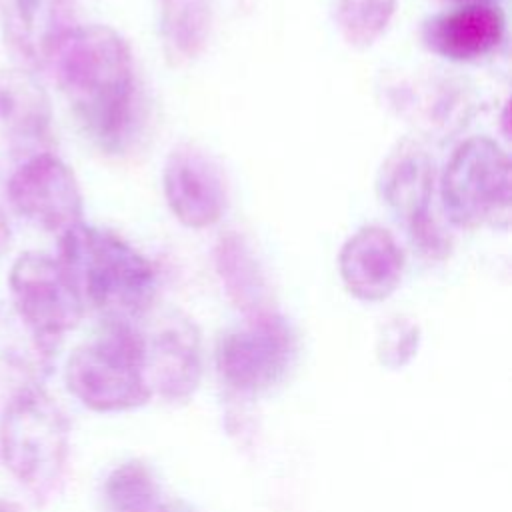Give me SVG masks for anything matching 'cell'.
<instances>
[{
  "label": "cell",
  "mask_w": 512,
  "mask_h": 512,
  "mask_svg": "<svg viewBox=\"0 0 512 512\" xmlns=\"http://www.w3.org/2000/svg\"><path fill=\"white\" fill-rule=\"evenodd\" d=\"M88 138L106 152L128 142L136 116V68L130 46L110 26H70L48 60Z\"/></svg>",
  "instance_id": "cell-1"
},
{
  "label": "cell",
  "mask_w": 512,
  "mask_h": 512,
  "mask_svg": "<svg viewBox=\"0 0 512 512\" xmlns=\"http://www.w3.org/2000/svg\"><path fill=\"white\" fill-rule=\"evenodd\" d=\"M58 260L72 276L84 306L104 322L136 324L156 298V270L134 246L112 230L84 222L58 236Z\"/></svg>",
  "instance_id": "cell-2"
},
{
  "label": "cell",
  "mask_w": 512,
  "mask_h": 512,
  "mask_svg": "<svg viewBox=\"0 0 512 512\" xmlns=\"http://www.w3.org/2000/svg\"><path fill=\"white\" fill-rule=\"evenodd\" d=\"M0 452L10 474L32 494H50L68 462L70 422L40 386H20L0 416Z\"/></svg>",
  "instance_id": "cell-3"
},
{
  "label": "cell",
  "mask_w": 512,
  "mask_h": 512,
  "mask_svg": "<svg viewBox=\"0 0 512 512\" xmlns=\"http://www.w3.org/2000/svg\"><path fill=\"white\" fill-rule=\"evenodd\" d=\"M64 380L68 392L94 412H128L148 404L152 392L142 372L138 326L104 322L96 338L68 356Z\"/></svg>",
  "instance_id": "cell-4"
},
{
  "label": "cell",
  "mask_w": 512,
  "mask_h": 512,
  "mask_svg": "<svg viewBox=\"0 0 512 512\" xmlns=\"http://www.w3.org/2000/svg\"><path fill=\"white\" fill-rule=\"evenodd\" d=\"M440 196L446 216L460 228L508 226V154L486 136L464 140L444 168Z\"/></svg>",
  "instance_id": "cell-5"
},
{
  "label": "cell",
  "mask_w": 512,
  "mask_h": 512,
  "mask_svg": "<svg viewBox=\"0 0 512 512\" xmlns=\"http://www.w3.org/2000/svg\"><path fill=\"white\" fill-rule=\"evenodd\" d=\"M8 290L18 320L54 356L62 338L84 314V300L68 270L58 258L28 250L12 262Z\"/></svg>",
  "instance_id": "cell-6"
},
{
  "label": "cell",
  "mask_w": 512,
  "mask_h": 512,
  "mask_svg": "<svg viewBox=\"0 0 512 512\" xmlns=\"http://www.w3.org/2000/svg\"><path fill=\"white\" fill-rule=\"evenodd\" d=\"M296 356V334L288 320L270 310L248 316L216 344V370L240 394H258L278 384Z\"/></svg>",
  "instance_id": "cell-7"
},
{
  "label": "cell",
  "mask_w": 512,
  "mask_h": 512,
  "mask_svg": "<svg viewBox=\"0 0 512 512\" xmlns=\"http://www.w3.org/2000/svg\"><path fill=\"white\" fill-rule=\"evenodd\" d=\"M376 192L422 252L430 258H442L448 252L450 240L430 214L434 162L422 146L410 140L396 144L378 170Z\"/></svg>",
  "instance_id": "cell-8"
},
{
  "label": "cell",
  "mask_w": 512,
  "mask_h": 512,
  "mask_svg": "<svg viewBox=\"0 0 512 512\" xmlns=\"http://www.w3.org/2000/svg\"><path fill=\"white\" fill-rule=\"evenodd\" d=\"M14 212L38 228L62 236L82 222V192L72 168L52 152L28 156L8 178Z\"/></svg>",
  "instance_id": "cell-9"
},
{
  "label": "cell",
  "mask_w": 512,
  "mask_h": 512,
  "mask_svg": "<svg viewBox=\"0 0 512 512\" xmlns=\"http://www.w3.org/2000/svg\"><path fill=\"white\" fill-rule=\"evenodd\" d=\"M140 344L142 372L152 396L182 402L198 390L204 358L200 332L190 318L168 314L156 320L148 330H140Z\"/></svg>",
  "instance_id": "cell-10"
},
{
  "label": "cell",
  "mask_w": 512,
  "mask_h": 512,
  "mask_svg": "<svg viewBox=\"0 0 512 512\" xmlns=\"http://www.w3.org/2000/svg\"><path fill=\"white\" fill-rule=\"evenodd\" d=\"M164 198L172 214L188 228L216 224L228 202L220 166L200 148L180 144L170 150L162 172Z\"/></svg>",
  "instance_id": "cell-11"
},
{
  "label": "cell",
  "mask_w": 512,
  "mask_h": 512,
  "mask_svg": "<svg viewBox=\"0 0 512 512\" xmlns=\"http://www.w3.org/2000/svg\"><path fill=\"white\" fill-rule=\"evenodd\" d=\"M344 288L356 300L382 302L396 292L404 274V252L380 226L356 230L338 254Z\"/></svg>",
  "instance_id": "cell-12"
},
{
  "label": "cell",
  "mask_w": 512,
  "mask_h": 512,
  "mask_svg": "<svg viewBox=\"0 0 512 512\" xmlns=\"http://www.w3.org/2000/svg\"><path fill=\"white\" fill-rule=\"evenodd\" d=\"M504 14L490 4H466L424 20V46L452 62H472L494 52L504 40Z\"/></svg>",
  "instance_id": "cell-13"
},
{
  "label": "cell",
  "mask_w": 512,
  "mask_h": 512,
  "mask_svg": "<svg viewBox=\"0 0 512 512\" xmlns=\"http://www.w3.org/2000/svg\"><path fill=\"white\" fill-rule=\"evenodd\" d=\"M0 28L26 64H46L70 28L66 0H0Z\"/></svg>",
  "instance_id": "cell-14"
},
{
  "label": "cell",
  "mask_w": 512,
  "mask_h": 512,
  "mask_svg": "<svg viewBox=\"0 0 512 512\" xmlns=\"http://www.w3.org/2000/svg\"><path fill=\"white\" fill-rule=\"evenodd\" d=\"M52 104L40 80L24 68H0V130L36 144L50 134Z\"/></svg>",
  "instance_id": "cell-15"
},
{
  "label": "cell",
  "mask_w": 512,
  "mask_h": 512,
  "mask_svg": "<svg viewBox=\"0 0 512 512\" xmlns=\"http://www.w3.org/2000/svg\"><path fill=\"white\" fill-rule=\"evenodd\" d=\"M214 262L226 294L246 318L272 310L266 276L244 236H222L214 248Z\"/></svg>",
  "instance_id": "cell-16"
},
{
  "label": "cell",
  "mask_w": 512,
  "mask_h": 512,
  "mask_svg": "<svg viewBox=\"0 0 512 512\" xmlns=\"http://www.w3.org/2000/svg\"><path fill=\"white\" fill-rule=\"evenodd\" d=\"M158 38L174 66L194 60L206 46L212 24V0H154Z\"/></svg>",
  "instance_id": "cell-17"
},
{
  "label": "cell",
  "mask_w": 512,
  "mask_h": 512,
  "mask_svg": "<svg viewBox=\"0 0 512 512\" xmlns=\"http://www.w3.org/2000/svg\"><path fill=\"white\" fill-rule=\"evenodd\" d=\"M102 494L108 512H158L162 506L158 480L142 460H126L112 468Z\"/></svg>",
  "instance_id": "cell-18"
},
{
  "label": "cell",
  "mask_w": 512,
  "mask_h": 512,
  "mask_svg": "<svg viewBox=\"0 0 512 512\" xmlns=\"http://www.w3.org/2000/svg\"><path fill=\"white\" fill-rule=\"evenodd\" d=\"M394 12L396 0H338L336 22L344 40L362 50L384 34Z\"/></svg>",
  "instance_id": "cell-19"
},
{
  "label": "cell",
  "mask_w": 512,
  "mask_h": 512,
  "mask_svg": "<svg viewBox=\"0 0 512 512\" xmlns=\"http://www.w3.org/2000/svg\"><path fill=\"white\" fill-rule=\"evenodd\" d=\"M422 342L420 326L406 316L386 320L376 338V358L386 370L406 368L418 354Z\"/></svg>",
  "instance_id": "cell-20"
},
{
  "label": "cell",
  "mask_w": 512,
  "mask_h": 512,
  "mask_svg": "<svg viewBox=\"0 0 512 512\" xmlns=\"http://www.w3.org/2000/svg\"><path fill=\"white\" fill-rule=\"evenodd\" d=\"M8 246H10V226L4 218V214L0 212V258L6 254Z\"/></svg>",
  "instance_id": "cell-21"
},
{
  "label": "cell",
  "mask_w": 512,
  "mask_h": 512,
  "mask_svg": "<svg viewBox=\"0 0 512 512\" xmlns=\"http://www.w3.org/2000/svg\"><path fill=\"white\" fill-rule=\"evenodd\" d=\"M158 512H194L190 506L182 504V502H170V504H164L158 508Z\"/></svg>",
  "instance_id": "cell-22"
},
{
  "label": "cell",
  "mask_w": 512,
  "mask_h": 512,
  "mask_svg": "<svg viewBox=\"0 0 512 512\" xmlns=\"http://www.w3.org/2000/svg\"><path fill=\"white\" fill-rule=\"evenodd\" d=\"M0 512H24V510L16 502L0 498Z\"/></svg>",
  "instance_id": "cell-23"
}]
</instances>
